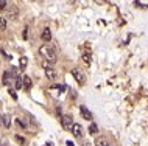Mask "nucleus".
Listing matches in <instances>:
<instances>
[{
    "label": "nucleus",
    "mask_w": 148,
    "mask_h": 146,
    "mask_svg": "<svg viewBox=\"0 0 148 146\" xmlns=\"http://www.w3.org/2000/svg\"><path fill=\"white\" fill-rule=\"evenodd\" d=\"M39 54L45 59L49 64H55L56 62V50L51 44H44L41 48H39Z\"/></svg>",
    "instance_id": "f257e3e1"
},
{
    "label": "nucleus",
    "mask_w": 148,
    "mask_h": 146,
    "mask_svg": "<svg viewBox=\"0 0 148 146\" xmlns=\"http://www.w3.org/2000/svg\"><path fill=\"white\" fill-rule=\"evenodd\" d=\"M72 76L75 78V81H77L79 86H83V84L86 82V76H84V73H83L79 69H72Z\"/></svg>",
    "instance_id": "f03ea898"
},
{
    "label": "nucleus",
    "mask_w": 148,
    "mask_h": 146,
    "mask_svg": "<svg viewBox=\"0 0 148 146\" xmlns=\"http://www.w3.org/2000/svg\"><path fill=\"white\" fill-rule=\"evenodd\" d=\"M73 121H72V117L70 115H64L61 118V126L64 128V131H70L72 132V128H73Z\"/></svg>",
    "instance_id": "7ed1b4c3"
},
{
    "label": "nucleus",
    "mask_w": 148,
    "mask_h": 146,
    "mask_svg": "<svg viewBox=\"0 0 148 146\" xmlns=\"http://www.w3.org/2000/svg\"><path fill=\"white\" fill-rule=\"evenodd\" d=\"M44 69H45V75H47V78H49L50 81H55V79H56V76H58L56 72H55V70L51 69V67L47 64V62H44Z\"/></svg>",
    "instance_id": "20e7f679"
},
{
    "label": "nucleus",
    "mask_w": 148,
    "mask_h": 146,
    "mask_svg": "<svg viewBox=\"0 0 148 146\" xmlns=\"http://www.w3.org/2000/svg\"><path fill=\"white\" fill-rule=\"evenodd\" d=\"M8 6H10V8L6 10L8 17L13 19V20H14V19H17V16H19V10H17V6H16V5H8Z\"/></svg>",
    "instance_id": "39448f33"
},
{
    "label": "nucleus",
    "mask_w": 148,
    "mask_h": 146,
    "mask_svg": "<svg viewBox=\"0 0 148 146\" xmlns=\"http://www.w3.org/2000/svg\"><path fill=\"white\" fill-rule=\"evenodd\" d=\"M79 112H81V115L84 117L86 120H89V121H92V120H94V115H92V112H90V110L86 107L84 104H83V106H79Z\"/></svg>",
    "instance_id": "423d86ee"
},
{
    "label": "nucleus",
    "mask_w": 148,
    "mask_h": 146,
    "mask_svg": "<svg viewBox=\"0 0 148 146\" xmlns=\"http://www.w3.org/2000/svg\"><path fill=\"white\" fill-rule=\"evenodd\" d=\"M72 134H73L75 137H83V128H81V124H78V123H75L73 124V128H72Z\"/></svg>",
    "instance_id": "0eeeda50"
},
{
    "label": "nucleus",
    "mask_w": 148,
    "mask_h": 146,
    "mask_svg": "<svg viewBox=\"0 0 148 146\" xmlns=\"http://www.w3.org/2000/svg\"><path fill=\"white\" fill-rule=\"evenodd\" d=\"M94 145H95V146H111L109 141H108L105 137H98V139L94 141Z\"/></svg>",
    "instance_id": "6e6552de"
},
{
    "label": "nucleus",
    "mask_w": 148,
    "mask_h": 146,
    "mask_svg": "<svg viewBox=\"0 0 148 146\" xmlns=\"http://www.w3.org/2000/svg\"><path fill=\"white\" fill-rule=\"evenodd\" d=\"M50 39H51V33H50V30H49V28H44V31H42V41L45 42V44H49Z\"/></svg>",
    "instance_id": "1a4fd4ad"
},
{
    "label": "nucleus",
    "mask_w": 148,
    "mask_h": 146,
    "mask_svg": "<svg viewBox=\"0 0 148 146\" xmlns=\"http://www.w3.org/2000/svg\"><path fill=\"white\" fill-rule=\"evenodd\" d=\"M11 78H13V75H11V72H8V70H6V72L3 73L2 82H3V84H5V86H8V84H10V81H11Z\"/></svg>",
    "instance_id": "9d476101"
},
{
    "label": "nucleus",
    "mask_w": 148,
    "mask_h": 146,
    "mask_svg": "<svg viewBox=\"0 0 148 146\" xmlns=\"http://www.w3.org/2000/svg\"><path fill=\"white\" fill-rule=\"evenodd\" d=\"M23 87H25V90H30L31 89V78L30 76H23Z\"/></svg>",
    "instance_id": "9b49d317"
},
{
    "label": "nucleus",
    "mask_w": 148,
    "mask_h": 146,
    "mask_svg": "<svg viewBox=\"0 0 148 146\" xmlns=\"http://www.w3.org/2000/svg\"><path fill=\"white\" fill-rule=\"evenodd\" d=\"M27 64H28V59H27L25 56H23V58H21V61H19V67H21V70H25Z\"/></svg>",
    "instance_id": "f8f14e48"
},
{
    "label": "nucleus",
    "mask_w": 148,
    "mask_h": 146,
    "mask_svg": "<svg viewBox=\"0 0 148 146\" xmlns=\"http://www.w3.org/2000/svg\"><path fill=\"white\" fill-rule=\"evenodd\" d=\"M97 131H98V126L95 124V123H90V126H89V134H92V135H94Z\"/></svg>",
    "instance_id": "ddd939ff"
},
{
    "label": "nucleus",
    "mask_w": 148,
    "mask_h": 146,
    "mask_svg": "<svg viewBox=\"0 0 148 146\" xmlns=\"http://www.w3.org/2000/svg\"><path fill=\"white\" fill-rule=\"evenodd\" d=\"M5 30H6V19L0 17V31H5Z\"/></svg>",
    "instance_id": "4468645a"
},
{
    "label": "nucleus",
    "mask_w": 148,
    "mask_h": 146,
    "mask_svg": "<svg viewBox=\"0 0 148 146\" xmlns=\"http://www.w3.org/2000/svg\"><path fill=\"white\" fill-rule=\"evenodd\" d=\"M3 126H5V128H10L11 126V120L8 115H3Z\"/></svg>",
    "instance_id": "2eb2a0df"
},
{
    "label": "nucleus",
    "mask_w": 148,
    "mask_h": 146,
    "mask_svg": "<svg viewBox=\"0 0 148 146\" xmlns=\"http://www.w3.org/2000/svg\"><path fill=\"white\" fill-rule=\"evenodd\" d=\"M23 87V78H17L16 79V89H22Z\"/></svg>",
    "instance_id": "dca6fc26"
},
{
    "label": "nucleus",
    "mask_w": 148,
    "mask_h": 146,
    "mask_svg": "<svg viewBox=\"0 0 148 146\" xmlns=\"http://www.w3.org/2000/svg\"><path fill=\"white\" fill-rule=\"evenodd\" d=\"M14 139H16V141H19V143H21V145H25V139H23V137L22 135H19V134H16V135H14Z\"/></svg>",
    "instance_id": "f3484780"
},
{
    "label": "nucleus",
    "mask_w": 148,
    "mask_h": 146,
    "mask_svg": "<svg viewBox=\"0 0 148 146\" xmlns=\"http://www.w3.org/2000/svg\"><path fill=\"white\" fill-rule=\"evenodd\" d=\"M8 93H10V95H11V98H13V100H17V93H16L14 92V89H8Z\"/></svg>",
    "instance_id": "a211bd4d"
},
{
    "label": "nucleus",
    "mask_w": 148,
    "mask_h": 146,
    "mask_svg": "<svg viewBox=\"0 0 148 146\" xmlns=\"http://www.w3.org/2000/svg\"><path fill=\"white\" fill-rule=\"evenodd\" d=\"M134 5H137L139 8H147V6H148V3H142V2H139V0H136Z\"/></svg>",
    "instance_id": "6ab92c4d"
},
{
    "label": "nucleus",
    "mask_w": 148,
    "mask_h": 146,
    "mask_svg": "<svg viewBox=\"0 0 148 146\" xmlns=\"http://www.w3.org/2000/svg\"><path fill=\"white\" fill-rule=\"evenodd\" d=\"M84 58H86V62H87V64H90V53H89V51H87L86 54L83 53V59H84Z\"/></svg>",
    "instance_id": "aec40b11"
},
{
    "label": "nucleus",
    "mask_w": 148,
    "mask_h": 146,
    "mask_svg": "<svg viewBox=\"0 0 148 146\" xmlns=\"http://www.w3.org/2000/svg\"><path fill=\"white\" fill-rule=\"evenodd\" d=\"M17 124H19V126H22V128H27L25 120H22V118H17Z\"/></svg>",
    "instance_id": "412c9836"
},
{
    "label": "nucleus",
    "mask_w": 148,
    "mask_h": 146,
    "mask_svg": "<svg viewBox=\"0 0 148 146\" xmlns=\"http://www.w3.org/2000/svg\"><path fill=\"white\" fill-rule=\"evenodd\" d=\"M8 6L6 2H3V0H0V10H5V8Z\"/></svg>",
    "instance_id": "4be33fe9"
},
{
    "label": "nucleus",
    "mask_w": 148,
    "mask_h": 146,
    "mask_svg": "<svg viewBox=\"0 0 148 146\" xmlns=\"http://www.w3.org/2000/svg\"><path fill=\"white\" fill-rule=\"evenodd\" d=\"M23 37H28V26H25V31H23Z\"/></svg>",
    "instance_id": "5701e85b"
},
{
    "label": "nucleus",
    "mask_w": 148,
    "mask_h": 146,
    "mask_svg": "<svg viewBox=\"0 0 148 146\" xmlns=\"http://www.w3.org/2000/svg\"><path fill=\"white\" fill-rule=\"evenodd\" d=\"M66 145H67V146H75V145H73V143H72V141H70V140H67V141H66Z\"/></svg>",
    "instance_id": "b1692460"
},
{
    "label": "nucleus",
    "mask_w": 148,
    "mask_h": 146,
    "mask_svg": "<svg viewBox=\"0 0 148 146\" xmlns=\"http://www.w3.org/2000/svg\"><path fill=\"white\" fill-rule=\"evenodd\" d=\"M0 124H3V115H0Z\"/></svg>",
    "instance_id": "393cba45"
}]
</instances>
